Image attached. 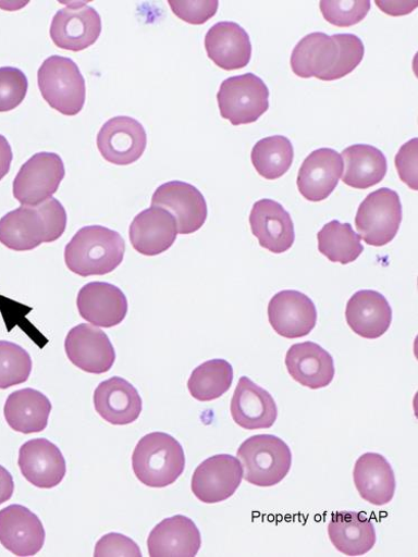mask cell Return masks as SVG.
Wrapping results in <instances>:
<instances>
[{"label":"cell","instance_id":"11","mask_svg":"<svg viewBox=\"0 0 418 557\" xmlns=\"http://www.w3.org/2000/svg\"><path fill=\"white\" fill-rule=\"evenodd\" d=\"M98 149L109 163L130 165L143 158L148 146L146 128L128 116L109 120L98 134Z\"/></svg>","mask_w":418,"mask_h":557},{"label":"cell","instance_id":"22","mask_svg":"<svg viewBox=\"0 0 418 557\" xmlns=\"http://www.w3.org/2000/svg\"><path fill=\"white\" fill-rule=\"evenodd\" d=\"M208 58L224 71L245 69L251 60L253 46L246 29L234 22H221L206 35Z\"/></svg>","mask_w":418,"mask_h":557},{"label":"cell","instance_id":"5","mask_svg":"<svg viewBox=\"0 0 418 557\" xmlns=\"http://www.w3.org/2000/svg\"><path fill=\"white\" fill-rule=\"evenodd\" d=\"M37 82L42 99L61 114L75 116L83 110L86 84L73 60L58 55L45 60Z\"/></svg>","mask_w":418,"mask_h":557},{"label":"cell","instance_id":"32","mask_svg":"<svg viewBox=\"0 0 418 557\" xmlns=\"http://www.w3.org/2000/svg\"><path fill=\"white\" fill-rule=\"evenodd\" d=\"M318 250L331 262L348 264L364 252L360 237L355 234L352 224L333 220L318 232Z\"/></svg>","mask_w":418,"mask_h":557},{"label":"cell","instance_id":"17","mask_svg":"<svg viewBox=\"0 0 418 557\" xmlns=\"http://www.w3.org/2000/svg\"><path fill=\"white\" fill-rule=\"evenodd\" d=\"M249 222L259 245L274 255H282L295 244V226L291 214L281 203L270 199L257 201Z\"/></svg>","mask_w":418,"mask_h":557},{"label":"cell","instance_id":"13","mask_svg":"<svg viewBox=\"0 0 418 557\" xmlns=\"http://www.w3.org/2000/svg\"><path fill=\"white\" fill-rule=\"evenodd\" d=\"M65 351L70 361L88 374L108 373L116 359L109 336L86 323L70 331L65 339Z\"/></svg>","mask_w":418,"mask_h":557},{"label":"cell","instance_id":"4","mask_svg":"<svg viewBox=\"0 0 418 557\" xmlns=\"http://www.w3.org/2000/svg\"><path fill=\"white\" fill-rule=\"evenodd\" d=\"M238 459L247 483L258 487L281 484L290 474L293 453L290 446L273 435H256L245 441L238 451Z\"/></svg>","mask_w":418,"mask_h":557},{"label":"cell","instance_id":"7","mask_svg":"<svg viewBox=\"0 0 418 557\" xmlns=\"http://www.w3.org/2000/svg\"><path fill=\"white\" fill-rule=\"evenodd\" d=\"M402 219V202L398 194L389 188H382L368 195L360 203L355 226L360 239L368 246L384 247L395 239Z\"/></svg>","mask_w":418,"mask_h":557},{"label":"cell","instance_id":"40","mask_svg":"<svg viewBox=\"0 0 418 557\" xmlns=\"http://www.w3.org/2000/svg\"><path fill=\"white\" fill-rule=\"evenodd\" d=\"M417 138L410 139L398 151L395 158V166L399 178L407 185L410 190H418V178H417V158L418 147Z\"/></svg>","mask_w":418,"mask_h":557},{"label":"cell","instance_id":"36","mask_svg":"<svg viewBox=\"0 0 418 557\" xmlns=\"http://www.w3.org/2000/svg\"><path fill=\"white\" fill-rule=\"evenodd\" d=\"M339 45V59L323 82L341 79L351 74L362 61L365 46L354 34H335L332 36Z\"/></svg>","mask_w":418,"mask_h":557},{"label":"cell","instance_id":"33","mask_svg":"<svg viewBox=\"0 0 418 557\" xmlns=\"http://www.w3.org/2000/svg\"><path fill=\"white\" fill-rule=\"evenodd\" d=\"M294 157V147L290 138L283 135L260 139L251 152V161L256 171L269 181L284 176L292 168Z\"/></svg>","mask_w":418,"mask_h":557},{"label":"cell","instance_id":"21","mask_svg":"<svg viewBox=\"0 0 418 557\" xmlns=\"http://www.w3.org/2000/svg\"><path fill=\"white\" fill-rule=\"evenodd\" d=\"M230 411L232 420L247 431L271 429L278 417L276 404L270 393L246 376L238 382Z\"/></svg>","mask_w":418,"mask_h":557},{"label":"cell","instance_id":"3","mask_svg":"<svg viewBox=\"0 0 418 557\" xmlns=\"http://www.w3.org/2000/svg\"><path fill=\"white\" fill-rule=\"evenodd\" d=\"M136 479L146 486L163 488L174 484L185 469V454L171 435L155 432L136 444L132 455Z\"/></svg>","mask_w":418,"mask_h":557},{"label":"cell","instance_id":"37","mask_svg":"<svg viewBox=\"0 0 418 557\" xmlns=\"http://www.w3.org/2000/svg\"><path fill=\"white\" fill-rule=\"evenodd\" d=\"M320 12L324 20L337 27L357 25L370 11L369 0H354V2H335V0H321Z\"/></svg>","mask_w":418,"mask_h":557},{"label":"cell","instance_id":"41","mask_svg":"<svg viewBox=\"0 0 418 557\" xmlns=\"http://www.w3.org/2000/svg\"><path fill=\"white\" fill-rule=\"evenodd\" d=\"M95 556L142 557L143 552L139 549L138 545L130 537L120 533H109L97 543Z\"/></svg>","mask_w":418,"mask_h":557},{"label":"cell","instance_id":"2","mask_svg":"<svg viewBox=\"0 0 418 557\" xmlns=\"http://www.w3.org/2000/svg\"><path fill=\"white\" fill-rule=\"evenodd\" d=\"M125 255V242L119 232L102 225L84 226L65 247V263L79 276L113 272Z\"/></svg>","mask_w":418,"mask_h":557},{"label":"cell","instance_id":"34","mask_svg":"<svg viewBox=\"0 0 418 557\" xmlns=\"http://www.w3.org/2000/svg\"><path fill=\"white\" fill-rule=\"evenodd\" d=\"M234 382V368L224 359H212L197 367L189 379L188 389L199 401H212L223 396Z\"/></svg>","mask_w":418,"mask_h":557},{"label":"cell","instance_id":"18","mask_svg":"<svg viewBox=\"0 0 418 557\" xmlns=\"http://www.w3.org/2000/svg\"><path fill=\"white\" fill-rule=\"evenodd\" d=\"M45 539L44 525L29 508L15 504L0 510V544L14 555H36Z\"/></svg>","mask_w":418,"mask_h":557},{"label":"cell","instance_id":"31","mask_svg":"<svg viewBox=\"0 0 418 557\" xmlns=\"http://www.w3.org/2000/svg\"><path fill=\"white\" fill-rule=\"evenodd\" d=\"M346 165L343 182L357 190L376 187L386 176L389 165L384 153L376 147L356 145L342 152Z\"/></svg>","mask_w":418,"mask_h":557},{"label":"cell","instance_id":"9","mask_svg":"<svg viewBox=\"0 0 418 557\" xmlns=\"http://www.w3.org/2000/svg\"><path fill=\"white\" fill-rule=\"evenodd\" d=\"M243 479L244 470L237 457L214 455L202 461L195 471L192 490L200 502L217 504L234 496Z\"/></svg>","mask_w":418,"mask_h":557},{"label":"cell","instance_id":"16","mask_svg":"<svg viewBox=\"0 0 418 557\" xmlns=\"http://www.w3.org/2000/svg\"><path fill=\"white\" fill-rule=\"evenodd\" d=\"M344 172L342 156L333 149H318L302 164L297 187L300 195L310 202L327 200L336 189Z\"/></svg>","mask_w":418,"mask_h":557},{"label":"cell","instance_id":"6","mask_svg":"<svg viewBox=\"0 0 418 557\" xmlns=\"http://www.w3.org/2000/svg\"><path fill=\"white\" fill-rule=\"evenodd\" d=\"M220 114L232 125L257 122L269 109V89L253 73L224 79L217 95Z\"/></svg>","mask_w":418,"mask_h":557},{"label":"cell","instance_id":"30","mask_svg":"<svg viewBox=\"0 0 418 557\" xmlns=\"http://www.w3.org/2000/svg\"><path fill=\"white\" fill-rule=\"evenodd\" d=\"M329 536L337 550L346 556H361L373 549L377 531L364 513L342 510L332 516Z\"/></svg>","mask_w":418,"mask_h":557},{"label":"cell","instance_id":"24","mask_svg":"<svg viewBox=\"0 0 418 557\" xmlns=\"http://www.w3.org/2000/svg\"><path fill=\"white\" fill-rule=\"evenodd\" d=\"M285 363L295 382L314 391L330 386L335 377L334 358L312 342L292 346Z\"/></svg>","mask_w":418,"mask_h":557},{"label":"cell","instance_id":"23","mask_svg":"<svg viewBox=\"0 0 418 557\" xmlns=\"http://www.w3.org/2000/svg\"><path fill=\"white\" fill-rule=\"evenodd\" d=\"M349 329L365 339H379L391 327L393 311L388 299L374 290H360L352 296L346 306Z\"/></svg>","mask_w":418,"mask_h":557},{"label":"cell","instance_id":"8","mask_svg":"<svg viewBox=\"0 0 418 557\" xmlns=\"http://www.w3.org/2000/svg\"><path fill=\"white\" fill-rule=\"evenodd\" d=\"M65 165L57 153L40 152L21 168L13 183L15 199L36 207L53 198L65 177Z\"/></svg>","mask_w":418,"mask_h":557},{"label":"cell","instance_id":"15","mask_svg":"<svg viewBox=\"0 0 418 557\" xmlns=\"http://www.w3.org/2000/svg\"><path fill=\"white\" fill-rule=\"evenodd\" d=\"M19 467L27 482L44 490L59 486L66 475L61 449L45 438L30 440L21 447Z\"/></svg>","mask_w":418,"mask_h":557},{"label":"cell","instance_id":"1","mask_svg":"<svg viewBox=\"0 0 418 557\" xmlns=\"http://www.w3.org/2000/svg\"><path fill=\"white\" fill-rule=\"evenodd\" d=\"M66 225V210L54 198L36 207L22 206L0 219V244L17 252L32 251L59 240Z\"/></svg>","mask_w":418,"mask_h":557},{"label":"cell","instance_id":"20","mask_svg":"<svg viewBox=\"0 0 418 557\" xmlns=\"http://www.w3.org/2000/svg\"><path fill=\"white\" fill-rule=\"evenodd\" d=\"M81 317L93 326L113 329L125 319L128 304L123 292L108 283H89L77 295Z\"/></svg>","mask_w":418,"mask_h":557},{"label":"cell","instance_id":"26","mask_svg":"<svg viewBox=\"0 0 418 557\" xmlns=\"http://www.w3.org/2000/svg\"><path fill=\"white\" fill-rule=\"evenodd\" d=\"M93 400L103 420L115 426L136 422L144 407L137 389L122 377L102 382L96 389Z\"/></svg>","mask_w":418,"mask_h":557},{"label":"cell","instance_id":"29","mask_svg":"<svg viewBox=\"0 0 418 557\" xmlns=\"http://www.w3.org/2000/svg\"><path fill=\"white\" fill-rule=\"evenodd\" d=\"M52 403L42 393L25 388L11 394L4 407L9 426L22 434L40 433L49 425Z\"/></svg>","mask_w":418,"mask_h":557},{"label":"cell","instance_id":"43","mask_svg":"<svg viewBox=\"0 0 418 557\" xmlns=\"http://www.w3.org/2000/svg\"><path fill=\"white\" fill-rule=\"evenodd\" d=\"M13 162V150L8 138L0 135V181L10 172Z\"/></svg>","mask_w":418,"mask_h":557},{"label":"cell","instance_id":"39","mask_svg":"<svg viewBox=\"0 0 418 557\" xmlns=\"http://www.w3.org/2000/svg\"><path fill=\"white\" fill-rule=\"evenodd\" d=\"M169 7L173 14L181 21L192 25H202L210 21L218 12V0H169Z\"/></svg>","mask_w":418,"mask_h":557},{"label":"cell","instance_id":"19","mask_svg":"<svg viewBox=\"0 0 418 557\" xmlns=\"http://www.w3.org/2000/svg\"><path fill=\"white\" fill-rule=\"evenodd\" d=\"M128 236L132 247L138 253L147 257L159 256L175 243L176 221L169 211L151 207L134 218Z\"/></svg>","mask_w":418,"mask_h":557},{"label":"cell","instance_id":"44","mask_svg":"<svg viewBox=\"0 0 418 557\" xmlns=\"http://www.w3.org/2000/svg\"><path fill=\"white\" fill-rule=\"evenodd\" d=\"M15 483L12 474L0 466V505L9 502L14 494Z\"/></svg>","mask_w":418,"mask_h":557},{"label":"cell","instance_id":"35","mask_svg":"<svg viewBox=\"0 0 418 557\" xmlns=\"http://www.w3.org/2000/svg\"><path fill=\"white\" fill-rule=\"evenodd\" d=\"M32 369V357L23 347L0 341V389L26 383Z\"/></svg>","mask_w":418,"mask_h":557},{"label":"cell","instance_id":"27","mask_svg":"<svg viewBox=\"0 0 418 557\" xmlns=\"http://www.w3.org/2000/svg\"><path fill=\"white\" fill-rule=\"evenodd\" d=\"M353 476L357 492L369 504L384 506L393 500L396 479L391 463L383 455H361L355 463Z\"/></svg>","mask_w":418,"mask_h":557},{"label":"cell","instance_id":"12","mask_svg":"<svg viewBox=\"0 0 418 557\" xmlns=\"http://www.w3.org/2000/svg\"><path fill=\"white\" fill-rule=\"evenodd\" d=\"M317 309L312 300L296 290L274 295L268 305V319L272 330L287 339L308 336L317 323Z\"/></svg>","mask_w":418,"mask_h":557},{"label":"cell","instance_id":"42","mask_svg":"<svg viewBox=\"0 0 418 557\" xmlns=\"http://www.w3.org/2000/svg\"><path fill=\"white\" fill-rule=\"evenodd\" d=\"M378 8L390 16H404L410 14L417 8V0L414 2H389V0H377Z\"/></svg>","mask_w":418,"mask_h":557},{"label":"cell","instance_id":"38","mask_svg":"<svg viewBox=\"0 0 418 557\" xmlns=\"http://www.w3.org/2000/svg\"><path fill=\"white\" fill-rule=\"evenodd\" d=\"M28 79L16 67H0V113L19 108L27 96Z\"/></svg>","mask_w":418,"mask_h":557},{"label":"cell","instance_id":"14","mask_svg":"<svg viewBox=\"0 0 418 557\" xmlns=\"http://www.w3.org/2000/svg\"><path fill=\"white\" fill-rule=\"evenodd\" d=\"M102 33V20L93 8L70 5L60 10L51 24V38L58 48L81 52L95 45Z\"/></svg>","mask_w":418,"mask_h":557},{"label":"cell","instance_id":"25","mask_svg":"<svg viewBox=\"0 0 418 557\" xmlns=\"http://www.w3.org/2000/svg\"><path fill=\"white\" fill-rule=\"evenodd\" d=\"M201 544V533L196 523L184 516L163 520L148 537L151 557H195Z\"/></svg>","mask_w":418,"mask_h":557},{"label":"cell","instance_id":"28","mask_svg":"<svg viewBox=\"0 0 418 557\" xmlns=\"http://www.w3.org/2000/svg\"><path fill=\"white\" fill-rule=\"evenodd\" d=\"M339 52L332 36L319 32L308 34L293 51L292 70L298 77L324 81L337 62Z\"/></svg>","mask_w":418,"mask_h":557},{"label":"cell","instance_id":"10","mask_svg":"<svg viewBox=\"0 0 418 557\" xmlns=\"http://www.w3.org/2000/svg\"><path fill=\"white\" fill-rule=\"evenodd\" d=\"M152 207L169 211L176 221L179 235H193L208 218V206L204 195L195 185L171 181L160 185L152 197Z\"/></svg>","mask_w":418,"mask_h":557}]
</instances>
